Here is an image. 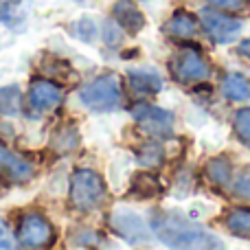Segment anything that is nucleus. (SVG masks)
I'll return each mask as SVG.
<instances>
[{"label":"nucleus","instance_id":"obj_16","mask_svg":"<svg viewBox=\"0 0 250 250\" xmlns=\"http://www.w3.org/2000/svg\"><path fill=\"white\" fill-rule=\"evenodd\" d=\"M207 173H208V178H211L213 182L226 187V185H229V178H230V165H229V160H224V158L211 160V163L207 165Z\"/></svg>","mask_w":250,"mask_h":250},{"label":"nucleus","instance_id":"obj_11","mask_svg":"<svg viewBox=\"0 0 250 250\" xmlns=\"http://www.w3.org/2000/svg\"><path fill=\"white\" fill-rule=\"evenodd\" d=\"M114 18L117 22L127 29L129 33H138V31L145 26V16L141 13V9L132 2V0H119L114 4Z\"/></svg>","mask_w":250,"mask_h":250},{"label":"nucleus","instance_id":"obj_3","mask_svg":"<svg viewBox=\"0 0 250 250\" xmlns=\"http://www.w3.org/2000/svg\"><path fill=\"white\" fill-rule=\"evenodd\" d=\"M82 104L95 112H108L121 104V82L114 75H104L82 90Z\"/></svg>","mask_w":250,"mask_h":250},{"label":"nucleus","instance_id":"obj_23","mask_svg":"<svg viewBox=\"0 0 250 250\" xmlns=\"http://www.w3.org/2000/svg\"><path fill=\"white\" fill-rule=\"evenodd\" d=\"M233 193L242 200H250V169H246V171L237 178V182H235V187H233Z\"/></svg>","mask_w":250,"mask_h":250},{"label":"nucleus","instance_id":"obj_24","mask_svg":"<svg viewBox=\"0 0 250 250\" xmlns=\"http://www.w3.org/2000/svg\"><path fill=\"white\" fill-rule=\"evenodd\" d=\"M237 51H239V55H244V57H248V60H250V40L242 42V46H239Z\"/></svg>","mask_w":250,"mask_h":250},{"label":"nucleus","instance_id":"obj_1","mask_svg":"<svg viewBox=\"0 0 250 250\" xmlns=\"http://www.w3.org/2000/svg\"><path fill=\"white\" fill-rule=\"evenodd\" d=\"M154 233L173 248H222L215 235L178 213H160L151 222Z\"/></svg>","mask_w":250,"mask_h":250},{"label":"nucleus","instance_id":"obj_15","mask_svg":"<svg viewBox=\"0 0 250 250\" xmlns=\"http://www.w3.org/2000/svg\"><path fill=\"white\" fill-rule=\"evenodd\" d=\"M226 226L237 237H250V208H235L226 217Z\"/></svg>","mask_w":250,"mask_h":250},{"label":"nucleus","instance_id":"obj_21","mask_svg":"<svg viewBox=\"0 0 250 250\" xmlns=\"http://www.w3.org/2000/svg\"><path fill=\"white\" fill-rule=\"evenodd\" d=\"M22 4H24V0H0V22L13 24L20 18Z\"/></svg>","mask_w":250,"mask_h":250},{"label":"nucleus","instance_id":"obj_20","mask_svg":"<svg viewBox=\"0 0 250 250\" xmlns=\"http://www.w3.org/2000/svg\"><path fill=\"white\" fill-rule=\"evenodd\" d=\"M235 134L239 136V141L244 145L250 147V108H244L235 114Z\"/></svg>","mask_w":250,"mask_h":250},{"label":"nucleus","instance_id":"obj_5","mask_svg":"<svg viewBox=\"0 0 250 250\" xmlns=\"http://www.w3.org/2000/svg\"><path fill=\"white\" fill-rule=\"evenodd\" d=\"M173 77L182 83H193V82H204L208 77V64L200 51L195 48H182L171 62Z\"/></svg>","mask_w":250,"mask_h":250},{"label":"nucleus","instance_id":"obj_17","mask_svg":"<svg viewBox=\"0 0 250 250\" xmlns=\"http://www.w3.org/2000/svg\"><path fill=\"white\" fill-rule=\"evenodd\" d=\"M158 187L160 185L154 176H149V173H141V176H136V180H134V193L143 195V198H151V195L158 193Z\"/></svg>","mask_w":250,"mask_h":250},{"label":"nucleus","instance_id":"obj_6","mask_svg":"<svg viewBox=\"0 0 250 250\" xmlns=\"http://www.w3.org/2000/svg\"><path fill=\"white\" fill-rule=\"evenodd\" d=\"M202 26L207 35L215 42H233L242 31V22L235 20L230 16H224L213 9H204L202 11Z\"/></svg>","mask_w":250,"mask_h":250},{"label":"nucleus","instance_id":"obj_4","mask_svg":"<svg viewBox=\"0 0 250 250\" xmlns=\"http://www.w3.org/2000/svg\"><path fill=\"white\" fill-rule=\"evenodd\" d=\"M53 239H55V230L46 217L38 215V213H29L20 220L18 242L24 248H46L53 244Z\"/></svg>","mask_w":250,"mask_h":250},{"label":"nucleus","instance_id":"obj_13","mask_svg":"<svg viewBox=\"0 0 250 250\" xmlns=\"http://www.w3.org/2000/svg\"><path fill=\"white\" fill-rule=\"evenodd\" d=\"M127 79H129V86H132L136 92H158L160 88H163L160 77L154 73V70H147V68L129 70Z\"/></svg>","mask_w":250,"mask_h":250},{"label":"nucleus","instance_id":"obj_22","mask_svg":"<svg viewBox=\"0 0 250 250\" xmlns=\"http://www.w3.org/2000/svg\"><path fill=\"white\" fill-rule=\"evenodd\" d=\"M207 2L217 9H226V11H246L250 7V0H207Z\"/></svg>","mask_w":250,"mask_h":250},{"label":"nucleus","instance_id":"obj_19","mask_svg":"<svg viewBox=\"0 0 250 250\" xmlns=\"http://www.w3.org/2000/svg\"><path fill=\"white\" fill-rule=\"evenodd\" d=\"M138 163L147 169L158 167V165L163 163V147L154 145V143H151V145H145L141 149V154H138Z\"/></svg>","mask_w":250,"mask_h":250},{"label":"nucleus","instance_id":"obj_12","mask_svg":"<svg viewBox=\"0 0 250 250\" xmlns=\"http://www.w3.org/2000/svg\"><path fill=\"white\" fill-rule=\"evenodd\" d=\"M195 29H198L195 18L185 11L173 13L167 20V24H165V31H167L169 35H173V38H191V35L195 33Z\"/></svg>","mask_w":250,"mask_h":250},{"label":"nucleus","instance_id":"obj_25","mask_svg":"<svg viewBox=\"0 0 250 250\" xmlns=\"http://www.w3.org/2000/svg\"><path fill=\"white\" fill-rule=\"evenodd\" d=\"M0 193H2V187H0Z\"/></svg>","mask_w":250,"mask_h":250},{"label":"nucleus","instance_id":"obj_9","mask_svg":"<svg viewBox=\"0 0 250 250\" xmlns=\"http://www.w3.org/2000/svg\"><path fill=\"white\" fill-rule=\"evenodd\" d=\"M62 99H64L62 88L46 79H38L29 88V101L35 110H53L62 104Z\"/></svg>","mask_w":250,"mask_h":250},{"label":"nucleus","instance_id":"obj_10","mask_svg":"<svg viewBox=\"0 0 250 250\" xmlns=\"http://www.w3.org/2000/svg\"><path fill=\"white\" fill-rule=\"evenodd\" d=\"M112 229L117 230L119 235L127 237L129 242H143L147 239V230L143 226L141 217L134 215L132 211H117L112 215Z\"/></svg>","mask_w":250,"mask_h":250},{"label":"nucleus","instance_id":"obj_7","mask_svg":"<svg viewBox=\"0 0 250 250\" xmlns=\"http://www.w3.org/2000/svg\"><path fill=\"white\" fill-rule=\"evenodd\" d=\"M132 117L151 136H169L173 132V117L154 105H136L132 110Z\"/></svg>","mask_w":250,"mask_h":250},{"label":"nucleus","instance_id":"obj_2","mask_svg":"<svg viewBox=\"0 0 250 250\" xmlns=\"http://www.w3.org/2000/svg\"><path fill=\"white\" fill-rule=\"evenodd\" d=\"M105 195V185L99 173L90 169H79L70 178V204L79 211H92L101 204Z\"/></svg>","mask_w":250,"mask_h":250},{"label":"nucleus","instance_id":"obj_8","mask_svg":"<svg viewBox=\"0 0 250 250\" xmlns=\"http://www.w3.org/2000/svg\"><path fill=\"white\" fill-rule=\"evenodd\" d=\"M0 176L11 182H29L33 178V165L0 145Z\"/></svg>","mask_w":250,"mask_h":250},{"label":"nucleus","instance_id":"obj_14","mask_svg":"<svg viewBox=\"0 0 250 250\" xmlns=\"http://www.w3.org/2000/svg\"><path fill=\"white\" fill-rule=\"evenodd\" d=\"M222 90L229 97L230 101H244L250 99V82L244 75L239 73H230L224 77V83H222Z\"/></svg>","mask_w":250,"mask_h":250},{"label":"nucleus","instance_id":"obj_18","mask_svg":"<svg viewBox=\"0 0 250 250\" xmlns=\"http://www.w3.org/2000/svg\"><path fill=\"white\" fill-rule=\"evenodd\" d=\"M20 110V92L18 88H2L0 90V112L13 114Z\"/></svg>","mask_w":250,"mask_h":250}]
</instances>
